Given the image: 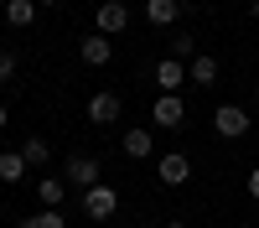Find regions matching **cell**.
Returning <instances> with one entry per match:
<instances>
[{
    "mask_svg": "<svg viewBox=\"0 0 259 228\" xmlns=\"http://www.w3.org/2000/svg\"><path fill=\"white\" fill-rule=\"evenodd\" d=\"M83 213H89L94 223H104V218H114L119 213V192L109 181H99V187H89V192H83Z\"/></svg>",
    "mask_w": 259,
    "mask_h": 228,
    "instance_id": "6da1fadb",
    "label": "cell"
},
{
    "mask_svg": "<svg viewBox=\"0 0 259 228\" xmlns=\"http://www.w3.org/2000/svg\"><path fill=\"white\" fill-rule=\"evenodd\" d=\"M212 130H218L223 140H244V135H249V109H239V104H218Z\"/></svg>",
    "mask_w": 259,
    "mask_h": 228,
    "instance_id": "7a4b0ae2",
    "label": "cell"
},
{
    "mask_svg": "<svg viewBox=\"0 0 259 228\" xmlns=\"http://www.w3.org/2000/svg\"><path fill=\"white\" fill-rule=\"evenodd\" d=\"M62 181H73V187H99L104 181V166L94 161V156H68V166H62Z\"/></svg>",
    "mask_w": 259,
    "mask_h": 228,
    "instance_id": "3957f363",
    "label": "cell"
},
{
    "mask_svg": "<svg viewBox=\"0 0 259 228\" xmlns=\"http://www.w3.org/2000/svg\"><path fill=\"white\" fill-rule=\"evenodd\" d=\"M150 119H156L161 130H177V124L187 119V99L182 94H161L156 104H150Z\"/></svg>",
    "mask_w": 259,
    "mask_h": 228,
    "instance_id": "277c9868",
    "label": "cell"
},
{
    "mask_svg": "<svg viewBox=\"0 0 259 228\" xmlns=\"http://www.w3.org/2000/svg\"><path fill=\"white\" fill-rule=\"evenodd\" d=\"M94 26H99V36H119V31L130 26V11H124V0H104V6L94 11Z\"/></svg>",
    "mask_w": 259,
    "mask_h": 228,
    "instance_id": "5b68a950",
    "label": "cell"
},
{
    "mask_svg": "<svg viewBox=\"0 0 259 228\" xmlns=\"http://www.w3.org/2000/svg\"><path fill=\"white\" fill-rule=\"evenodd\" d=\"M156 176H161L166 187H187V181H192V161H187L182 151H171V156H161V166H156Z\"/></svg>",
    "mask_w": 259,
    "mask_h": 228,
    "instance_id": "8992f818",
    "label": "cell"
},
{
    "mask_svg": "<svg viewBox=\"0 0 259 228\" xmlns=\"http://www.w3.org/2000/svg\"><path fill=\"white\" fill-rule=\"evenodd\" d=\"M89 119H94V124H114V119H119V94H109V88L89 94Z\"/></svg>",
    "mask_w": 259,
    "mask_h": 228,
    "instance_id": "52a82bcc",
    "label": "cell"
},
{
    "mask_svg": "<svg viewBox=\"0 0 259 228\" xmlns=\"http://www.w3.org/2000/svg\"><path fill=\"white\" fill-rule=\"evenodd\" d=\"M78 57L83 62H89V68H109V62H114V47H109V36H83V47H78Z\"/></svg>",
    "mask_w": 259,
    "mask_h": 228,
    "instance_id": "ba28073f",
    "label": "cell"
},
{
    "mask_svg": "<svg viewBox=\"0 0 259 228\" xmlns=\"http://www.w3.org/2000/svg\"><path fill=\"white\" fill-rule=\"evenodd\" d=\"M182 16V0H145V21L150 26H177Z\"/></svg>",
    "mask_w": 259,
    "mask_h": 228,
    "instance_id": "9c48e42d",
    "label": "cell"
},
{
    "mask_svg": "<svg viewBox=\"0 0 259 228\" xmlns=\"http://www.w3.org/2000/svg\"><path fill=\"white\" fill-rule=\"evenodd\" d=\"M182 78H187V62H182V57H166L161 68H156V83H161V94H177V88H182Z\"/></svg>",
    "mask_w": 259,
    "mask_h": 228,
    "instance_id": "30bf717a",
    "label": "cell"
},
{
    "mask_svg": "<svg viewBox=\"0 0 259 228\" xmlns=\"http://www.w3.org/2000/svg\"><path fill=\"white\" fill-rule=\"evenodd\" d=\"M119 151H124L130 161H145L150 151H156V140H150L145 130H124V135H119Z\"/></svg>",
    "mask_w": 259,
    "mask_h": 228,
    "instance_id": "8fae6325",
    "label": "cell"
},
{
    "mask_svg": "<svg viewBox=\"0 0 259 228\" xmlns=\"http://www.w3.org/2000/svg\"><path fill=\"white\" fill-rule=\"evenodd\" d=\"M36 0H6V21H11V26H31V21H36Z\"/></svg>",
    "mask_w": 259,
    "mask_h": 228,
    "instance_id": "7c38bea8",
    "label": "cell"
},
{
    "mask_svg": "<svg viewBox=\"0 0 259 228\" xmlns=\"http://www.w3.org/2000/svg\"><path fill=\"white\" fill-rule=\"evenodd\" d=\"M192 83H197V88H212V83H218V57H192Z\"/></svg>",
    "mask_w": 259,
    "mask_h": 228,
    "instance_id": "4fadbf2b",
    "label": "cell"
},
{
    "mask_svg": "<svg viewBox=\"0 0 259 228\" xmlns=\"http://www.w3.org/2000/svg\"><path fill=\"white\" fill-rule=\"evenodd\" d=\"M21 176H26V156L6 151V156H0V181H21Z\"/></svg>",
    "mask_w": 259,
    "mask_h": 228,
    "instance_id": "5bb4252c",
    "label": "cell"
},
{
    "mask_svg": "<svg viewBox=\"0 0 259 228\" xmlns=\"http://www.w3.org/2000/svg\"><path fill=\"white\" fill-rule=\"evenodd\" d=\"M21 156H26V166H47V161H52V145L41 140V135H31L26 145H21Z\"/></svg>",
    "mask_w": 259,
    "mask_h": 228,
    "instance_id": "9a60e30c",
    "label": "cell"
},
{
    "mask_svg": "<svg viewBox=\"0 0 259 228\" xmlns=\"http://www.w3.org/2000/svg\"><path fill=\"white\" fill-rule=\"evenodd\" d=\"M62 187H68L62 176H47V181H36V197H41V207H57V202H62Z\"/></svg>",
    "mask_w": 259,
    "mask_h": 228,
    "instance_id": "2e32d148",
    "label": "cell"
},
{
    "mask_svg": "<svg viewBox=\"0 0 259 228\" xmlns=\"http://www.w3.org/2000/svg\"><path fill=\"white\" fill-rule=\"evenodd\" d=\"M31 228H62V213H57V207H41V213L36 218H26Z\"/></svg>",
    "mask_w": 259,
    "mask_h": 228,
    "instance_id": "e0dca14e",
    "label": "cell"
},
{
    "mask_svg": "<svg viewBox=\"0 0 259 228\" xmlns=\"http://www.w3.org/2000/svg\"><path fill=\"white\" fill-rule=\"evenodd\" d=\"M171 52H177V57H197V52H192V31H177V36H171Z\"/></svg>",
    "mask_w": 259,
    "mask_h": 228,
    "instance_id": "ac0fdd59",
    "label": "cell"
},
{
    "mask_svg": "<svg viewBox=\"0 0 259 228\" xmlns=\"http://www.w3.org/2000/svg\"><path fill=\"white\" fill-rule=\"evenodd\" d=\"M11 73H16V52H6V47H0V83H6Z\"/></svg>",
    "mask_w": 259,
    "mask_h": 228,
    "instance_id": "d6986e66",
    "label": "cell"
},
{
    "mask_svg": "<svg viewBox=\"0 0 259 228\" xmlns=\"http://www.w3.org/2000/svg\"><path fill=\"white\" fill-rule=\"evenodd\" d=\"M249 197H259V166L249 171Z\"/></svg>",
    "mask_w": 259,
    "mask_h": 228,
    "instance_id": "ffe728a7",
    "label": "cell"
},
{
    "mask_svg": "<svg viewBox=\"0 0 259 228\" xmlns=\"http://www.w3.org/2000/svg\"><path fill=\"white\" fill-rule=\"evenodd\" d=\"M6 119H11V114H6V104H0V130H6Z\"/></svg>",
    "mask_w": 259,
    "mask_h": 228,
    "instance_id": "44dd1931",
    "label": "cell"
},
{
    "mask_svg": "<svg viewBox=\"0 0 259 228\" xmlns=\"http://www.w3.org/2000/svg\"><path fill=\"white\" fill-rule=\"evenodd\" d=\"M166 228H192V223H182V218H177V223H166Z\"/></svg>",
    "mask_w": 259,
    "mask_h": 228,
    "instance_id": "7402d4cb",
    "label": "cell"
},
{
    "mask_svg": "<svg viewBox=\"0 0 259 228\" xmlns=\"http://www.w3.org/2000/svg\"><path fill=\"white\" fill-rule=\"evenodd\" d=\"M249 16H254V21H259V0H254V6H249Z\"/></svg>",
    "mask_w": 259,
    "mask_h": 228,
    "instance_id": "603a6c76",
    "label": "cell"
},
{
    "mask_svg": "<svg viewBox=\"0 0 259 228\" xmlns=\"http://www.w3.org/2000/svg\"><path fill=\"white\" fill-rule=\"evenodd\" d=\"M36 6H57V0H36Z\"/></svg>",
    "mask_w": 259,
    "mask_h": 228,
    "instance_id": "cb8c5ba5",
    "label": "cell"
},
{
    "mask_svg": "<svg viewBox=\"0 0 259 228\" xmlns=\"http://www.w3.org/2000/svg\"><path fill=\"white\" fill-rule=\"evenodd\" d=\"M239 228H254V223H239Z\"/></svg>",
    "mask_w": 259,
    "mask_h": 228,
    "instance_id": "d4e9b609",
    "label": "cell"
},
{
    "mask_svg": "<svg viewBox=\"0 0 259 228\" xmlns=\"http://www.w3.org/2000/svg\"><path fill=\"white\" fill-rule=\"evenodd\" d=\"M21 228H31V223H21Z\"/></svg>",
    "mask_w": 259,
    "mask_h": 228,
    "instance_id": "484cf974",
    "label": "cell"
}]
</instances>
